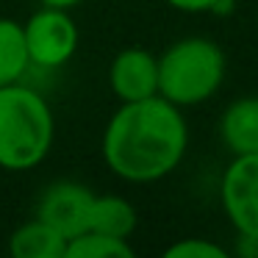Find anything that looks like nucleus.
Wrapping results in <instances>:
<instances>
[{
    "mask_svg": "<svg viewBox=\"0 0 258 258\" xmlns=\"http://www.w3.org/2000/svg\"><path fill=\"white\" fill-rule=\"evenodd\" d=\"M31 67L56 70L64 67L78 50V25L67 9L42 6L23 25Z\"/></svg>",
    "mask_w": 258,
    "mask_h": 258,
    "instance_id": "4",
    "label": "nucleus"
},
{
    "mask_svg": "<svg viewBox=\"0 0 258 258\" xmlns=\"http://www.w3.org/2000/svg\"><path fill=\"white\" fill-rule=\"evenodd\" d=\"M64 258H134V247L128 244V239L84 230L67 241Z\"/></svg>",
    "mask_w": 258,
    "mask_h": 258,
    "instance_id": "12",
    "label": "nucleus"
},
{
    "mask_svg": "<svg viewBox=\"0 0 258 258\" xmlns=\"http://www.w3.org/2000/svg\"><path fill=\"white\" fill-rule=\"evenodd\" d=\"M9 250L14 258H64L67 239L36 217L14 230L9 239Z\"/></svg>",
    "mask_w": 258,
    "mask_h": 258,
    "instance_id": "9",
    "label": "nucleus"
},
{
    "mask_svg": "<svg viewBox=\"0 0 258 258\" xmlns=\"http://www.w3.org/2000/svg\"><path fill=\"white\" fill-rule=\"evenodd\" d=\"M92 200H95V191L89 186L75 183V180H58V183L47 186V191L42 195L36 217L50 228H56L70 241L73 236L89 230Z\"/></svg>",
    "mask_w": 258,
    "mask_h": 258,
    "instance_id": "6",
    "label": "nucleus"
},
{
    "mask_svg": "<svg viewBox=\"0 0 258 258\" xmlns=\"http://www.w3.org/2000/svg\"><path fill=\"white\" fill-rule=\"evenodd\" d=\"M56 136L47 100L25 84L0 86V167L34 169L47 158Z\"/></svg>",
    "mask_w": 258,
    "mask_h": 258,
    "instance_id": "2",
    "label": "nucleus"
},
{
    "mask_svg": "<svg viewBox=\"0 0 258 258\" xmlns=\"http://www.w3.org/2000/svg\"><path fill=\"white\" fill-rule=\"evenodd\" d=\"M108 86L122 103L158 95V56L142 47L119 50L108 67Z\"/></svg>",
    "mask_w": 258,
    "mask_h": 258,
    "instance_id": "7",
    "label": "nucleus"
},
{
    "mask_svg": "<svg viewBox=\"0 0 258 258\" xmlns=\"http://www.w3.org/2000/svg\"><path fill=\"white\" fill-rule=\"evenodd\" d=\"M167 3L172 9H178V12H191V14H197V12H219L222 14L228 0H167Z\"/></svg>",
    "mask_w": 258,
    "mask_h": 258,
    "instance_id": "14",
    "label": "nucleus"
},
{
    "mask_svg": "<svg viewBox=\"0 0 258 258\" xmlns=\"http://www.w3.org/2000/svg\"><path fill=\"white\" fill-rule=\"evenodd\" d=\"M89 230L117 239H128L136 230V208L125 197L117 195H95L89 211Z\"/></svg>",
    "mask_w": 258,
    "mask_h": 258,
    "instance_id": "10",
    "label": "nucleus"
},
{
    "mask_svg": "<svg viewBox=\"0 0 258 258\" xmlns=\"http://www.w3.org/2000/svg\"><path fill=\"white\" fill-rule=\"evenodd\" d=\"M219 136L233 156L258 153V97H239L222 111Z\"/></svg>",
    "mask_w": 258,
    "mask_h": 258,
    "instance_id": "8",
    "label": "nucleus"
},
{
    "mask_svg": "<svg viewBox=\"0 0 258 258\" xmlns=\"http://www.w3.org/2000/svg\"><path fill=\"white\" fill-rule=\"evenodd\" d=\"M42 6H56V9H73V6H78V3H84V0H39Z\"/></svg>",
    "mask_w": 258,
    "mask_h": 258,
    "instance_id": "15",
    "label": "nucleus"
},
{
    "mask_svg": "<svg viewBox=\"0 0 258 258\" xmlns=\"http://www.w3.org/2000/svg\"><path fill=\"white\" fill-rule=\"evenodd\" d=\"M222 78L225 53L203 36H186L158 56V95L178 108L206 103Z\"/></svg>",
    "mask_w": 258,
    "mask_h": 258,
    "instance_id": "3",
    "label": "nucleus"
},
{
    "mask_svg": "<svg viewBox=\"0 0 258 258\" xmlns=\"http://www.w3.org/2000/svg\"><path fill=\"white\" fill-rule=\"evenodd\" d=\"M189 145L186 119L161 95L122 103L103 131V158L117 178L153 183L180 164Z\"/></svg>",
    "mask_w": 258,
    "mask_h": 258,
    "instance_id": "1",
    "label": "nucleus"
},
{
    "mask_svg": "<svg viewBox=\"0 0 258 258\" xmlns=\"http://www.w3.org/2000/svg\"><path fill=\"white\" fill-rule=\"evenodd\" d=\"M219 197L236 233L258 239V153L233 156L222 175Z\"/></svg>",
    "mask_w": 258,
    "mask_h": 258,
    "instance_id": "5",
    "label": "nucleus"
},
{
    "mask_svg": "<svg viewBox=\"0 0 258 258\" xmlns=\"http://www.w3.org/2000/svg\"><path fill=\"white\" fill-rule=\"evenodd\" d=\"M31 67L23 25L0 17V86L17 84Z\"/></svg>",
    "mask_w": 258,
    "mask_h": 258,
    "instance_id": "11",
    "label": "nucleus"
},
{
    "mask_svg": "<svg viewBox=\"0 0 258 258\" xmlns=\"http://www.w3.org/2000/svg\"><path fill=\"white\" fill-rule=\"evenodd\" d=\"M167 258H228V250L208 239H180L164 250Z\"/></svg>",
    "mask_w": 258,
    "mask_h": 258,
    "instance_id": "13",
    "label": "nucleus"
}]
</instances>
